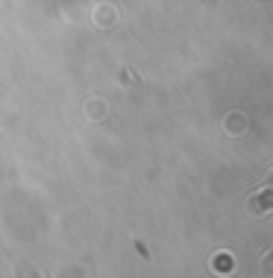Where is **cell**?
<instances>
[{
    "label": "cell",
    "instance_id": "7a4b0ae2",
    "mask_svg": "<svg viewBox=\"0 0 273 278\" xmlns=\"http://www.w3.org/2000/svg\"><path fill=\"white\" fill-rule=\"evenodd\" d=\"M215 264H221V273H229V270H232V264H229V255H221V258H215V261H212V267H215Z\"/></svg>",
    "mask_w": 273,
    "mask_h": 278
},
{
    "label": "cell",
    "instance_id": "6da1fadb",
    "mask_svg": "<svg viewBox=\"0 0 273 278\" xmlns=\"http://www.w3.org/2000/svg\"><path fill=\"white\" fill-rule=\"evenodd\" d=\"M250 208H253V211H262V208H265V214L273 211V191H259V196H253Z\"/></svg>",
    "mask_w": 273,
    "mask_h": 278
}]
</instances>
